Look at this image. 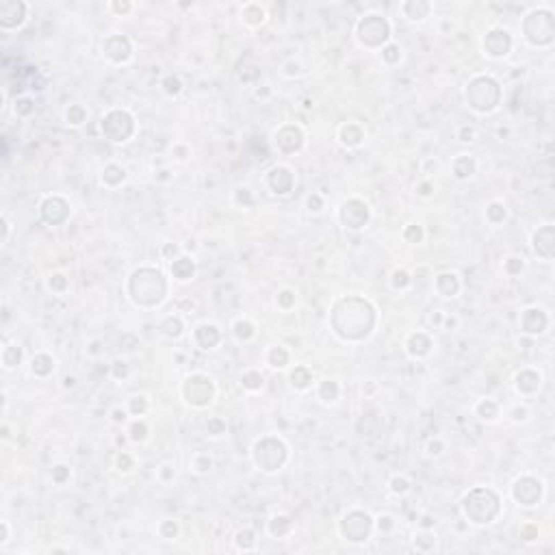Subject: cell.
Wrapping results in <instances>:
<instances>
[{
	"label": "cell",
	"mask_w": 555,
	"mask_h": 555,
	"mask_svg": "<svg viewBox=\"0 0 555 555\" xmlns=\"http://www.w3.org/2000/svg\"><path fill=\"white\" fill-rule=\"evenodd\" d=\"M163 87H165V92H167L169 96H176V94L180 92V80H178V76H167L165 80H163Z\"/></svg>",
	"instance_id": "34"
},
{
	"label": "cell",
	"mask_w": 555,
	"mask_h": 555,
	"mask_svg": "<svg viewBox=\"0 0 555 555\" xmlns=\"http://www.w3.org/2000/svg\"><path fill=\"white\" fill-rule=\"evenodd\" d=\"M458 137H460V141H475L477 130L473 128V126H462V128L458 130Z\"/></svg>",
	"instance_id": "38"
},
{
	"label": "cell",
	"mask_w": 555,
	"mask_h": 555,
	"mask_svg": "<svg viewBox=\"0 0 555 555\" xmlns=\"http://www.w3.org/2000/svg\"><path fill=\"white\" fill-rule=\"evenodd\" d=\"M20 358H22V351L17 349V347H13V345H9V347H5V353H3V362H5V367H7V369L15 367L17 362H20Z\"/></svg>",
	"instance_id": "24"
},
{
	"label": "cell",
	"mask_w": 555,
	"mask_h": 555,
	"mask_svg": "<svg viewBox=\"0 0 555 555\" xmlns=\"http://www.w3.org/2000/svg\"><path fill=\"white\" fill-rule=\"evenodd\" d=\"M161 330L165 332L167 336H180V332H183V321H180V319H174V317H169V319L163 321Z\"/></svg>",
	"instance_id": "27"
},
{
	"label": "cell",
	"mask_w": 555,
	"mask_h": 555,
	"mask_svg": "<svg viewBox=\"0 0 555 555\" xmlns=\"http://www.w3.org/2000/svg\"><path fill=\"white\" fill-rule=\"evenodd\" d=\"M310 382H313L310 371H308L306 367H295V371L291 373V384H293L295 388H299V390L308 388L310 386Z\"/></svg>",
	"instance_id": "18"
},
{
	"label": "cell",
	"mask_w": 555,
	"mask_h": 555,
	"mask_svg": "<svg viewBox=\"0 0 555 555\" xmlns=\"http://www.w3.org/2000/svg\"><path fill=\"white\" fill-rule=\"evenodd\" d=\"M26 15V7L22 3H3L0 5V24L5 29H11V26L20 24Z\"/></svg>",
	"instance_id": "9"
},
{
	"label": "cell",
	"mask_w": 555,
	"mask_h": 555,
	"mask_svg": "<svg viewBox=\"0 0 555 555\" xmlns=\"http://www.w3.org/2000/svg\"><path fill=\"white\" fill-rule=\"evenodd\" d=\"M206 430L211 432L213 436H219V434H224V430H226V427H224V423L219 421V418H213V421H208Z\"/></svg>",
	"instance_id": "43"
},
{
	"label": "cell",
	"mask_w": 555,
	"mask_h": 555,
	"mask_svg": "<svg viewBox=\"0 0 555 555\" xmlns=\"http://www.w3.org/2000/svg\"><path fill=\"white\" fill-rule=\"evenodd\" d=\"M319 397L323 399V402H336V397H339V386H336V382H330V380L321 382Z\"/></svg>",
	"instance_id": "21"
},
{
	"label": "cell",
	"mask_w": 555,
	"mask_h": 555,
	"mask_svg": "<svg viewBox=\"0 0 555 555\" xmlns=\"http://www.w3.org/2000/svg\"><path fill=\"white\" fill-rule=\"evenodd\" d=\"M308 206H310V211L319 213L321 211V197L319 195H310V197H308Z\"/></svg>",
	"instance_id": "47"
},
{
	"label": "cell",
	"mask_w": 555,
	"mask_h": 555,
	"mask_svg": "<svg viewBox=\"0 0 555 555\" xmlns=\"http://www.w3.org/2000/svg\"><path fill=\"white\" fill-rule=\"evenodd\" d=\"M473 171H475V161L467 157V154H462V157L453 161V174L458 178H469V176H473Z\"/></svg>",
	"instance_id": "15"
},
{
	"label": "cell",
	"mask_w": 555,
	"mask_h": 555,
	"mask_svg": "<svg viewBox=\"0 0 555 555\" xmlns=\"http://www.w3.org/2000/svg\"><path fill=\"white\" fill-rule=\"evenodd\" d=\"M269 527H271V534L274 536H282V534H286L291 529V521L286 516H274Z\"/></svg>",
	"instance_id": "26"
},
{
	"label": "cell",
	"mask_w": 555,
	"mask_h": 555,
	"mask_svg": "<svg viewBox=\"0 0 555 555\" xmlns=\"http://www.w3.org/2000/svg\"><path fill=\"white\" fill-rule=\"evenodd\" d=\"M382 57H384L388 63H393L397 61L399 57H402V50H399V46H395V43H390V46L384 48V52H382Z\"/></svg>",
	"instance_id": "37"
},
{
	"label": "cell",
	"mask_w": 555,
	"mask_h": 555,
	"mask_svg": "<svg viewBox=\"0 0 555 555\" xmlns=\"http://www.w3.org/2000/svg\"><path fill=\"white\" fill-rule=\"evenodd\" d=\"M52 369H54V362L46 353H39V356L33 358V373H37V375H48Z\"/></svg>",
	"instance_id": "20"
},
{
	"label": "cell",
	"mask_w": 555,
	"mask_h": 555,
	"mask_svg": "<svg viewBox=\"0 0 555 555\" xmlns=\"http://www.w3.org/2000/svg\"><path fill=\"white\" fill-rule=\"evenodd\" d=\"M243 17H245V22L252 24V26L262 24V22H265V9H262L260 5H245Z\"/></svg>",
	"instance_id": "17"
},
{
	"label": "cell",
	"mask_w": 555,
	"mask_h": 555,
	"mask_svg": "<svg viewBox=\"0 0 555 555\" xmlns=\"http://www.w3.org/2000/svg\"><path fill=\"white\" fill-rule=\"evenodd\" d=\"M65 473H68V467H63V464H59V467L54 469V473H52L54 481H57V484H61V481L65 479Z\"/></svg>",
	"instance_id": "45"
},
{
	"label": "cell",
	"mask_w": 555,
	"mask_h": 555,
	"mask_svg": "<svg viewBox=\"0 0 555 555\" xmlns=\"http://www.w3.org/2000/svg\"><path fill=\"white\" fill-rule=\"evenodd\" d=\"M278 302H280L282 306H284V308H288L291 304H293V302H295V295H293V293H291V291H282V293L278 295Z\"/></svg>",
	"instance_id": "44"
},
{
	"label": "cell",
	"mask_w": 555,
	"mask_h": 555,
	"mask_svg": "<svg viewBox=\"0 0 555 555\" xmlns=\"http://www.w3.org/2000/svg\"><path fill=\"white\" fill-rule=\"evenodd\" d=\"M234 334L239 336V339H250V336L254 334V327L250 321H236L234 323Z\"/></svg>",
	"instance_id": "32"
},
{
	"label": "cell",
	"mask_w": 555,
	"mask_h": 555,
	"mask_svg": "<svg viewBox=\"0 0 555 555\" xmlns=\"http://www.w3.org/2000/svg\"><path fill=\"white\" fill-rule=\"evenodd\" d=\"M65 117H68V122H70V124L78 126V124H83V122H85L87 113H85V108H83V106H70V108H68V113H65Z\"/></svg>",
	"instance_id": "29"
},
{
	"label": "cell",
	"mask_w": 555,
	"mask_h": 555,
	"mask_svg": "<svg viewBox=\"0 0 555 555\" xmlns=\"http://www.w3.org/2000/svg\"><path fill=\"white\" fill-rule=\"evenodd\" d=\"M484 412L488 414V416H486L488 421H493V418L497 416V406L490 402V399H486V402H481V404L477 406V414H484Z\"/></svg>",
	"instance_id": "33"
},
{
	"label": "cell",
	"mask_w": 555,
	"mask_h": 555,
	"mask_svg": "<svg viewBox=\"0 0 555 555\" xmlns=\"http://www.w3.org/2000/svg\"><path fill=\"white\" fill-rule=\"evenodd\" d=\"M269 187L276 191V193H286V191L291 189V185H293V176H291V171L286 167H274L269 171Z\"/></svg>",
	"instance_id": "10"
},
{
	"label": "cell",
	"mask_w": 555,
	"mask_h": 555,
	"mask_svg": "<svg viewBox=\"0 0 555 555\" xmlns=\"http://www.w3.org/2000/svg\"><path fill=\"white\" fill-rule=\"evenodd\" d=\"M523 319H531V323H523V330L529 334H540V332H544V327H547V315H544V310H540V308H529V310H525Z\"/></svg>",
	"instance_id": "11"
},
{
	"label": "cell",
	"mask_w": 555,
	"mask_h": 555,
	"mask_svg": "<svg viewBox=\"0 0 555 555\" xmlns=\"http://www.w3.org/2000/svg\"><path fill=\"white\" fill-rule=\"evenodd\" d=\"M104 54L111 61L115 63H122V61H128L130 57V52H132V46H130V41L122 37V35H113V37H108L104 41Z\"/></svg>",
	"instance_id": "7"
},
{
	"label": "cell",
	"mask_w": 555,
	"mask_h": 555,
	"mask_svg": "<svg viewBox=\"0 0 555 555\" xmlns=\"http://www.w3.org/2000/svg\"><path fill=\"white\" fill-rule=\"evenodd\" d=\"M243 386L245 388H250V390H256L262 386V375L256 371H250V373H245L243 375Z\"/></svg>",
	"instance_id": "30"
},
{
	"label": "cell",
	"mask_w": 555,
	"mask_h": 555,
	"mask_svg": "<svg viewBox=\"0 0 555 555\" xmlns=\"http://www.w3.org/2000/svg\"><path fill=\"white\" fill-rule=\"evenodd\" d=\"M145 408H148V402H145V397H139V395L130 397V410H132L135 414L145 412Z\"/></svg>",
	"instance_id": "36"
},
{
	"label": "cell",
	"mask_w": 555,
	"mask_h": 555,
	"mask_svg": "<svg viewBox=\"0 0 555 555\" xmlns=\"http://www.w3.org/2000/svg\"><path fill=\"white\" fill-rule=\"evenodd\" d=\"M486 215H488V219L493 221V224L503 221V219H505V206H503V204H499V202L490 204V206H488V211H486Z\"/></svg>",
	"instance_id": "28"
},
{
	"label": "cell",
	"mask_w": 555,
	"mask_h": 555,
	"mask_svg": "<svg viewBox=\"0 0 555 555\" xmlns=\"http://www.w3.org/2000/svg\"><path fill=\"white\" fill-rule=\"evenodd\" d=\"M402 11L404 15L408 17V20H423V17H427V13H430V5L427 3H406L402 7Z\"/></svg>",
	"instance_id": "16"
},
{
	"label": "cell",
	"mask_w": 555,
	"mask_h": 555,
	"mask_svg": "<svg viewBox=\"0 0 555 555\" xmlns=\"http://www.w3.org/2000/svg\"><path fill=\"white\" fill-rule=\"evenodd\" d=\"M161 274L159 271H152V269H141V271H135L132 274V280L139 282L141 284V291L132 293V299L137 304H143V306H152V304H159L163 293H165V282H157V284L150 286V282H154Z\"/></svg>",
	"instance_id": "1"
},
{
	"label": "cell",
	"mask_w": 555,
	"mask_h": 555,
	"mask_svg": "<svg viewBox=\"0 0 555 555\" xmlns=\"http://www.w3.org/2000/svg\"><path fill=\"white\" fill-rule=\"evenodd\" d=\"M367 219H369V208L360 199H349V202H345L341 206V221L345 228L358 230L367 224Z\"/></svg>",
	"instance_id": "5"
},
{
	"label": "cell",
	"mask_w": 555,
	"mask_h": 555,
	"mask_svg": "<svg viewBox=\"0 0 555 555\" xmlns=\"http://www.w3.org/2000/svg\"><path fill=\"white\" fill-rule=\"evenodd\" d=\"M102 180L106 185H117V183H122L124 180V169L120 165H108L104 169V174H102Z\"/></svg>",
	"instance_id": "23"
},
{
	"label": "cell",
	"mask_w": 555,
	"mask_h": 555,
	"mask_svg": "<svg viewBox=\"0 0 555 555\" xmlns=\"http://www.w3.org/2000/svg\"><path fill=\"white\" fill-rule=\"evenodd\" d=\"M390 484H393V490H395V493H399V495L408 493V488H410V484H408L406 477H395L393 481H390Z\"/></svg>",
	"instance_id": "39"
},
{
	"label": "cell",
	"mask_w": 555,
	"mask_h": 555,
	"mask_svg": "<svg viewBox=\"0 0 555 555\" xmlns=\"http://www.w3.org/2000/svg\"><path fill=\"white\" fill-rule=\"evenodd\" d=\"M195 341L202 345L204 349H211L215 347L217 343H219V330H217L215 325H199L197 330H195Z\"/></svg>",
	"instance_id": "12"
},
{
	"label": "cell",
	"mask_w": 555,
	"mask_h": 555,
	"mask_svg": "<svg viewBox=\"0 0 555 555\" xmlns=\"http://www.w3.org/2000/svg\"><path fill=\"white\" fill-rule=\"evenodd\" d=\"M406 239H408V241H412V243L421 241V239H423V230L418 228V226H410V228L406 230Z\"/></svg>",
	"instance_id": "41"
},
{
	"label": "cell",
	"mask_w": 555,
	"mask_h": 555,
	"mask_svg": "<svg viewBox=\"0 0 555 555\" xmlns=\"http://www.w3.org/2000/svg\"><path fill=\"white\" fill-rule=\"evenodd\" d=\"M171 271H174V276L178 280H189L191 276H193V262H191L189 258H178L174 265H171Z\"/></svg>",
	"instance_id": "19"
},
{
	"label": "cell",
	"mask_w": 555,
	"mask_h": 555,
	"mask_svg": "<svg viewBox=\"0 0 555 555\" xmlns=\"http://www.w3.org/2000/svg\"><path fill=\"white\" fill-rule=\"evenodd\" d=\"M185 397L193 406H206L213 399V382L204 375H191L185 384Z\"/></svg>",
	"instance_id": "4"
},
{
	"label": "cell",
	"mask_w": 555,
	"mask_h": 555,
	"mask_svg": "<svg viewBox=\"0 0 555 555\" xmlns=\"http://www.w3.org/2000/svg\"><path fill=\"white\" fill-rule=\"evenodd\" d=\"M514 418H516V421H525V418H527V410H525V408H516V410H514Z\"/></svg>",
	"instance_id": "48"
},
{
	"label": "cell",
	"mask_w": 555,
	"mask_h": 555,
	"mask_svg": "<svg viewBox=\"0 0 555 555\" xmlns=\"http://www.w3.org/2000/svg\"><path fill=\"white\" fill-rule=\"evenodd\" d=\"M393 284L397 286V288H404V286H408V282H410V278H408V274L406 271H395L393 274Z\"/></svg>",
	"instance_id": "42"
},
{
	"label": "cell",
	"mask_w": 555,
	"mask_h": 555,
	"mask_svg": "<svg viewBox=\"0 0 555 555\" xmlns=\"http://www.w3.org/2000/svg\"><path fill=\"white\" fill-rule=\"evenodd\" d=\"M269 362L271 367H284L288 362V351L284 347H274L269 351Z\"/></svg>",
	"instance_id": "25"
},
{
	"label": "cell",
	"mask_w": 555,
	"mask_h": 555,
	"mask_svg": "<svg viewBox=\"0 0 555 555\" xmlns=\"http://www.w3.org/2000/svg\"><path fill=\"white\" fill-rule=\"evenodd\" d=\"M388 37V24L382 15H367L358 24V39L367 46H378Z\"/></svg>",
	"instance_id": "2"
},
{
	"label": "cell",
	"mask_w": 555,
	"mask_h": 555,
	"mask_svg": "<svg viewBox=\"0 0 555 555\" xmlns=\"http://www.w3.org/2000/svg\"><path fill=\"white\" fill-rule=\"evenodd\" d=\"M341 132H349V139L343 141V143H347V145H358L362 139H365V132H362V128H360L358 124H347V126H343Z\"/></svg>",
	"instance_id": "22"
},
{
	"label": "cell",
	"mask_w": 555,
	"mask_h": 555,
	"mask_svg": "<svg viewBox=\"0 0 555 555\" xmlns=\"http://www.w3.org/2000/svg\"><path fill=\"white\" fill-rule=\"evenodd\" d=\"M126 418V414L124 412H120V410H113V421H124Z\"/></svg>",
	"instance_id": "50"
},
{
	"label": "cell",
	"mask_w": 555,
	"mask_h": 555,
	"mask_svg": "<svg viewBox=\"0 0 555 555\" xmlns=\"http://www.w3.org/2000/svg\"><path fill=\"white\" fill-rule=\"evenodd\" d=\"M505 271H507V274H512V276L521 274V271H523V260L516 258V256L507 258V260H505Z\"/></svg>",
	"instance_id": "35"
},
{
	"label": "cell",
	"mask_w": 555,
	"mask_h": 555,
	"mask_svg": "<svg viewBox=\"0 0 555 555\" xmlns=\"http://www.w3.org/2000/svg\"><path fill=\"white\" fill-rule=\"evenodd\" d=\"M514 497H516V501H521L523 505H534L536 499L540 497V484L531 477L518 479L514 486Z\"/></svg>",
	"instance_id": "8"
},
{
	"label": "cell",
	"mask_w": 555,
	"mask_h": 555,
	"mask_svg": "<svg viewBox=\"0 0 555 555\" xmlns=\"http://www.w3.org/2000/svg\"><path fill=\"white\" fill-rule=\"evenodd\" d=\"M145 432H148V430H145L143 423H135V425L130 427V438H132V440H143V438H145Z\"/></svg>",
	"instance_id": "40"
},
{
	"label": "cell",
	"mask_w": 555,
	"mask_h": 555,
	"mask_svg": "<svg viewBox=\"0 0 555 555\" xmlns=\"http://www.w3.org/2000/svg\"><path fill=\"white\" fill-rule=\"evenodd\" d=\"M113 9H115L117 13H126V11H128V9H130V5H128V3H122V5H120V3H115V5H113Z\"/></svg>",
	"instance_id": "49"
},
{
	"label": "cell",
	"mask_w": 555,
	"mask_h": 555,
	"mask_svg": "<svg viewBox=\"0 0 555 555\" xmlns=\"http://www.w3.org/2000/svg\"><path fill=\"white\" fill-rule=\"evenodd\" d=\"M211 467H213V460L208 458L206 453H197V456L193 458V469H195L197 473H206Z\"/></svg>",
	"instance_id": "31"
},
{
	"label": "cell",
	"mask_w": 555,
	"mask_h": 555,
	"mask_svg": "<svg viewBox=\"0 0 555 555\" xmlns=\"http://www.w3.org/2000/svg\"><path fill=\"white\" fill-rule=\"evenodd\" d=\"M512 48V37L503 29H493L486 33L484 37V50L490 57H505L507 50Z\"/></svg>",
	"instance_id": "6"
},
{
	"label": "cell",
	"mask_w": 555,
	"mask_h": 555,
	"mask_svg": "<svg viewBox=\"0 0 555 555\" xmlns=\"http://www.w3.org/2000/svg\"><path fill=\"white\" fill-rule=\"evenodd\" d=\"M540 386V375H536L534 371H523L516 375V388L523 393H534Z\"/></svg>",
	"instance_id": "14"
},
{
	"label": "cell",
	"mask_w": 555,
	"mask_h": 555,
	"mask_svg": "<svg viewBox=\"0 0 555 555\" xmlns=\"http://www.w3.org/2000/svg\"><path fill=\"white\" fill-rule=\"evenodd\" d=\"M102 132L111 141H126L132 132V117L126 111H111L102 120Z\"/></svg>",
	"instance_id": "3"
},
{
	"label": "cell",
	"mask_w": 555,
	"mask_h": 555,
	"mask_svg": "<svg viewBox=\"0 0 555 555\" xmlns=\"http://www.w3.org/2000/svg\"><path fill=\"white\" fill-rule=\"evenodd\" d=\"M458 276L456 274H440L438 278H436V288H438V293L445 295V297H453L458 293Z\"/></svg>",
	"instance_id": "13"
},
{
	"label": "cell",
	"mask_w": 555,
	"mask_h": 555,
	"mask_svg": "<svg viewBox=\"0 0 555 555\" xmlns=\"http://www.w3.org/2000/svg\"><path fill=\"white\" fill-rule=\"evenodd\" d=\"M117 467H120L122 471H130V467H132V460L126 456V453H122L120 458H117Z\"/></svg>",
	"instance_id": "46"
}]
</instances>
